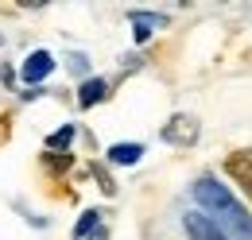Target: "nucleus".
<instances>
[{"mask_svg": "<svg viewBox=\"0 0 252 240\" xmlns=\"http://www.w3.org/2000/svg\"><path fill=\"white\" fill-rule=\"evenodd\" d=\"M109 97V82L105 78H90V82H82V90H78V105L82 109H94L97 101H105Z\"/></svg>", "mask_w": 252, "mask_h": 240, "instance_id": "obj_6", "label": "nucleus"}, {"mask_svg": "<svg viewBox=\"0 0 252 240\" xmlns=\"http://www.w3.org/2000/svg\"><path fill=\"white\" fill-rule=\"evenodd\" d=\"M132 24H136V39H140V43H144L156 28H163V20H159V16H144V12H132Z\"/></svg>", "mask_w": 252, "mask_h": 240, "instance_id": "obj_9", "label": "nucleus"}, {"mask_svg": "<svg viewBox=\"0 0 252 240\" xmlns=\"http://www.w3.org/2000/svg\"><path fill=\"white\" fill-rule=\"evenodd\" d=\"M94 240H105V229H101V233H97V237H94Z\"/></svg>", "mask_w": 252, "mask_h": 240, "instance_id": "obj_13", "label": "nucleus"}, {"mask_svg": "<svg viewBox=\"0 0 252 240\" xmlns=\"http://www.w3.org/2000/svg\"><path fill=\"white\" fill-rule=\"evenodd\" d=\"M90 171H94V179H97V186H101V190H105V194H117V182L109 179V171H105V167H101V163H94V167H90Z\"/></svg>", "mask_w": 252, "mask_h": 240, "instance_id": "obj_11", "label": "nucleus"}, {"mask_svg": "<svg viewBox=\"0 0 252 240\" xmlns=\"http://www.w3.org/2000/svg\"><path fill=\"white\" fill-rule=\"evenodd\" d=\"M70 144H74V124H63L55 136H47V151H51V155H66Z\"/></svg>", "mask_w": 252, "mask_h": 240, "instance_id": "obj_8", "label": "nucleus"}, {"mask_svg": "<svg viewBox=\"0 0 252 240\" xmlns=\"http://www.w3.org/2000/svg\"><path fill=\"white\" fill-rule=\"evenodd\" d=\"M194 202L229 240H252V213L245 210V202H237V194L225 182H218L214 175H202L194 182Z\"/></svg>", "mask_w": 252, "mask_h": 240, "instance_id": "obj_1", "label": "nucleus"}, {"mask_svg": "<svg viewBox=\"0 0 252 240\" xmlns=\"http://www.w3.org/2000/svg\"><path fill=\"white\" fill-rule=\"evenodd\" d=\"M0 43H4V39H0Z\"/></svg>", "mask_w": 252, "mask_h": 240, "instance_id": "obj_14", "label": "nucleus"}, {"mask_svg": "<svg viewBox=\"0 0 252 240\" xmlns=\"http://www.w3.org/2000/svg\"><path fill=\"white\" fill-rule=\"evenodd\" d=\"M183 229H187V237L190 240H229L225 233H221L218 225L206 217L202 210H190L187 217H183Z\"/></svg>", "mask_w": 252, "mask_h": 240, "instance_id": "obj_4", "label": "nucleus"}, {"mask_svg": "<svg viewBox=\"0 0 252 240\" xmlns=\"http://www.w3.org/2000/svg\"><path fill=\"white\" fill-rule=\"evenodd\" d=\"M97 221H101V210H86L78 217V225H74V240H86L97 229Z\"/></svg>", "mask_w": 252, "mask_h": 240, "instance_id": "obj_10", "label": "nucleus"}, {"mask_svg": "<svg viewBox=\"0 0 252 240\" xmlns=\"http://www.w3.org/2000/svg\"><path fill=\"white\" fill-rule=\"evenodd\" d=\"M144 159V148L140 144H113L109 148V163H121V167H132Z\"/></svg>", "mask_w": 252, "mask_h": 240, "instance_id": "obj_7", "label": "nucleus"}, {"mask_svg": "<svg viewBox=\"0 0 252 240\" xmlns=\"http://www.w3.org/2000/svg\"><path fill=\"white\" fill-rule=\"evenodd\" d=\"M70 163H74V159H70V151H66V155H51V151L43 155V167H47V171H66Z\"/></svg>", "mask_w": 252, "mask_h": 240, "instance_id": "obj_12", "label": "nucleus"}, {"mask_svg": "<svg viewBox=\"0 0 252 240\" xmlns=\"http://www.w3.org/2000/svg\"><path fill=\"white\" fill-rule=\"evenodd\" d=\"M163 144H171V148H194L198 144V136H202V120L190 117V113H179V117H171L163 124Z\"/></svg>", "mask_w": 252, "mask_h": 240, "instance_id": "obj_2", "label": "nucleus"}, {"mask_svg": "<svg viewBox=\"0 0 252 240\" xmlns=\"http://www.w3.org/2000/svg\"><path fill=\"white\" fill-rule=\"evenodd\" d=\"M221 171L237 182V186H241V194L252 202V148H233L229 155H225Z\"/></svg>", "mask_w": 252, "mask_h": 240, "instance_id": "obj_3", "label": "nucleus"}, {"mask_svg": "<svg viewBox=\"0 0 252 240\" xmlns=\"http://www.w3.org/2000/svg\"><path fill=\"white\" fill-rule=\"evenodd\" d=\"M51 70H55V55H51V51H32V55L24 59V66H20V78H24L28 86H39Z\"/></svg>", "mask_w": 252, "mask_h": 240, "instance_id": "obj_5", "label": "nucleus"}]
</instances>
